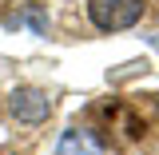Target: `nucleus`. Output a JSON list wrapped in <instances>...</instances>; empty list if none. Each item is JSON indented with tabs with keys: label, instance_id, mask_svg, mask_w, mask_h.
<instances>
[{
	"label": "nucleus",
	"instance_id": "obj_1",
	"mask_svg": "<svg viewBox=\"0 0 159 155\" xmlns=\"http://www.w3.org/2000/svg\"><path fill=\"white\" fill-rule=\"evenodd\" d=\"M143 0H88V20L99 32H127L143 20Z\"/></svg>",
	"mask_w": 159,
	"mask_h": 155
},
{
	"label": "nucleus",
	"instance_id": "obj_2",
	"mask_svg": "<svg viewBox=\"0 0 159 155\" xmlns=\"http://www.w3.org/2000/svg\"><path fill=\"white\" fill-rule=\"evenodd\" d=\"M8 112H12L20 123H44V119L52 116V99H48L44 88L24 84V88H16V92L8 96Z\"/></svg>",
	"mask_w": 159,
	"mask_h": 155
},
{
	"label": "nucleus",
	"instance_id": "obj_3",
	"mask_svg": "<svg viewBox=\"0 0 159 155\" xmlns=\"http://www.w3.org/2000/svg\"><path fill=\"white\" fill-rule=\"evenodd\" d=\"M52 155H103V143H99V135L88 131V127H68V131L60 135V143H56Z\"/></svg>",
	"mask_w": 159,
	"mask_h": 155
},
{
	"label": "nucleus",
	"instance_id": "obj_4",
	"mask_svg": "<svg viewBox=\"0 0 159 155\" xmlns=\"http://www.w3.org/2000/svg\"><path fill=\"white\" fill-rule=\"evenodd\" d=\"M151 44H155V48H159V36H151Z\"/></svg>",
	"mask_w": 159,
	"mask_h": 155
}]
</instances>
